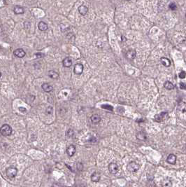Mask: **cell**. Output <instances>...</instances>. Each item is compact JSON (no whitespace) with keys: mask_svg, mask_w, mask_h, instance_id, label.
I'll return each instance as SVG.
<instances>
[{"mask_svg":"<svg viewBox=\"0 0 186 187\" xmlns=\"http://www.w3.org/2000/svg\"><path fill=\"white\" fill-rule=\"evenodd\" d=\"M0 132H1V134L3 135V136H9L11 135L12 133V128L11 126L8 124H4L3 126L1 127V129H0Z\"/></svg>","mask_w":186,"mask_h":187,"instance_id":"cell-1","label":"cell"},{"mask_svg":"<svg viewBox=\"0 0 186 187\" xmlns=\"http://www.w3.org/2000/svg\"><path fill=\"white\" fill-rule=\"evenodd\" d=\"M169 118V114L167 112H161L159 114L156 115L155 116V121L157 122H162L166 121Z\"/></svg>","mask_w":186,"mask_h":187,"instance_id":"cell-2","label":"cell"},{"mask_svg":"<svg viewBox=\"0 0 186 187\" xmlns=\"http://www.w3.org/2000/svg\"><path fill=\"white\" fill-rule=\"evenodd\" d=\"M140 166L137 163L134 162V161H132V162H130L128 165H127V170H129V172H137V170L139 169Z\"/></svg>","mask_w":186,"mask_h":187,"instance_id":"cell-3","label":"cell"},{"mask_svg":"<svg viewBox=\"0 0 186 187\" xmlns=\"http://www.w3.org/2000/svg\"><path fill=\"white\" fill-rule=\"evenodd\" d=\"M6 175L9 178H14L18 174V170L17 168H13V167H10L6 170Z\"/></svg>","mask_w":186,"mask_h":187,"instance_id":"cell-4","label":"cell"},{"mask_svg":"<svg viewBox=\"0 0 186 187\" xmlns=\"http://www.w3.org/2000/svg\"><path fill=\"white\" fill-rule=\"evenodd\" d=\"M83 65H82L81 63H77L74 66V73L76 74V75H80L83 72Z\"/></svg>","mask_w":186,"mask_h":187,"instance_id":"cell-5","label":"cell"},{"mask_svg":"<svg viewBox=\"0 0 186 187\" xmlns=\"http://www.w3.org/2000/svg\"><path fill=\"white\" fill-rule=\"evenodd\" d=\"M109 170L111 174L112 175H115L118 172V165L115 163H111L109 165Z\"/></svg>","mask_w":186,"mask_h":187,"instance_id":"cell-6","label":"cell"},{"mask_svg":"<svg viewBox=\"0 0 186 187\" xmlns=\"http://www.w3.org/2000/svg\"><path fill=\"white\" fill-rule=\"evenodd\" d=\"M13 54L15 55L16 57H19V58H23V57H24L25 56L26 53H25V51L23 49H22V48H18V49L14 50Z\"/></svg>","mask_w":186,"mask_h":187,"instance_id":"cell-7","label":"cell"},{"mask_svg":"<svg viewBox=\"0 0 186 187\" xmlns=\"http://www.w3.org/2000/svg\"><path fill=\"white\" fill-rule=\"evenodd\" d=\"M76 151V146L74 145L69 146L68 147H67V155H68L70 157L73 156L75 154Z\"/></svg>","mask_w":186,"mask_h":187,"instance_id":"cell-8","label":"cell"},{"mask_svg":"<svg viewBox=\"0 0 186 187\" xmlns=\"http://www.w3.org/2000/svg\"><path fill=\"white\" fill-rule=\"evenodd\" d=\"M137 55V52L135 50H129L126 53V57L129 60H134Z\"/></svg>","mask_w":186,"mask_h":187,"instance_id":"cell-9","label":"cell"},{"mask_svg":"<svg viewBox=\"0 0 186 187\" xmlns=\"http://www.w3.org/2000/svg\"><path fill=\"white\" fill-rule=\"evenodd\" d=\"M100 178H101L100 174L97 172H93L91 175V177H90L92 182H98L100 180Z\"/></svg>","mask_w":186,"mask_h":187,"instance_id":"cell-10","label":"cell"},{"mask_svg":"<svg viewBox=\"0 0 186 187\" xmlns=\"http://www.w3.org/2000/svg\"><path fill=\"white\" fill-rule=\"evenodd\" d=\"M62 63L65 67H70L72 65V59L70 57H65L62 61Z\"/></svg>","mask_w":186,"mask_h":187,"instance_id":"cell-11","label":"cell"},{"mask_svg":"<svg viewBox=\"0 0 186 187\" xmlns=\"http://www.w3.org/2000/svg\"><path fill=\"white\" fill-rule=\"evenodd\" d=\"M78 11L79 12V13L80 15H86V13L88 11V8L86 6H84V5H81L78 8Z\"/></svg>","mask_w":186,"mask_h":187,"instance_id":"cell-12","label":"cell"},{"mask_svg":"<svg viewBox=\"0 0 186 187\" xmlns=\"http://www.w3.org/2000/svg\"><path fill=\"white\" fill-rule=\"evenodd\" d=\"M167 163H170V164L175 165L176 163V156L174 154H170L167 157Z\"/></svg>","mask_w":186,"mask_h":187,"instance_id":"cell-13","label":"cell"},{"mask_svg":"<svg viewBox=\"0 0 186 187\" xmlns=\"http://www.w3.org/2000/svg\"><path fill=\"white\" fill-rule=\"evenodd\" d=\"M41 88L46 93H50V92H51L53 90V86L51 85H50V84H47V83L42 84Z\"/></svg>","mask_w":186,"mask_h":187,"instance_id":"cell-14","label":"cell"},{"mask_svg":"<svg viewBox=\"0 0 186 187\" xmlns=\"http://www.w3.org/2000/svg\"><path fill=\"white\" fill-rule=\"evenodd\" d=\"M90 120H91L92 123L93 124H97V123H99L101 121V118H100V116H99V115L95 114L92 116L91 118H90Z\"/></svg>","mask_w":186,"mask_h":187,"instance_id":"cell-15","label":"cell"},{"mask_svg":"<svg viewBox=\"0 0 186 187\" xmlns=\"http://www.w3.org/2000/svg\"><path fill=\"white\" fill-rule=\"evenodd\" d=\"M48 74L49 77H50L51 79H57L59 78V74L57 72L54 71V70L49 71L48 73Z\"/></svg>","mask_w":186,"mask_h":187,"instance_id":"cell-16","label":"cell"},{"mask_svg":"<svg viewBox=\"0 0 186 187\" xmlns=\"http://www.w3.org/2000/svg\"><path fill=\"white\" fill-rule=\"evenodd\" d=\"M13 11L17 15L23 14V13H24V8L22 6H15L14 8H13Z\"/></svg>","mask_w":186,"mask_h":187,"instance_id":"cell-17","label":"cell"},{"mask_svg":"<svg viewBox=\"0 0 186 187\" xmlns=\"http://www.w3.org/2000/svg\"><path fill=\"white\" fill-rule=\"evenodd\" d=\"M38 27L39 30L41 31H46L48 30V25L46 23H44L43 21L39 22L38 25Z\"/></svg>","mask_w":186,"mask_h":187,"instance_id":"cell-18","label":"cell"},{"mask_svg":"<svg viewBox=\"0 0 186 187\" xmlns=\"http://www.w3.org/2000/svg\"><path fill=\"white\" fill-rule=\"evenodd\" d=\"M160 61H161L162 65H164V67H169L170 65H171V62L167 57H162L161 60H160Z\"/></svg>","mask_w":186,"mask_h":187,"instance_id":"cell-19","label":"cell"},{"mask_svg":"<svg viewBox=\"0 0 186 187\" xmlns=\"http://www.w3.org/2000/svg\"><path fill=\"white\" fill-rule=\"evenodd\" d=\"M164 86L167 90H172V89H174V84H172L171 82H170V81H166L164 83Z\"/></svg>","mask_w":186,"mask_h":187,"instance_id":"cell-20","label":"cell"},{"mask_svg":"<svg viewBox=\"0 0 186 187\" xmlns=\"http://www.w3.org/2000/svg\"><path fill=\"white\" fill-rule=\"evenodd\" d=\"M162 187H171L172 184H171V182L170 180H168V179H166V180H164L162 182Z\"/></svg>","mask_w":186,"mask_h":187,"instance_id":"cell-21","label":"cell"},{"mask_svg":"<svg viewBox=\"0 0 186 187\" xmlns=\"http://www.w3.org/2000/svg\"><path fill=\"white\" fill-rule=\"evenodd\" d=\"M137 137L139 140H144L146 138L145 133L144 132H142V131H140V132H139L137 133Z\"/></svg>","mask_w":186,"mask_h":187,"instance_id":"cell-22","label":"cell"},{"mask_svg":"<svg viewBox=\"0 0 186 187\" xmlns=\"http://www.w3.org/2000/svg\"><path fill=\"white\" fill-rule=\"evenodd\" d=\"M180 110H181L182 112H186V102H181L179 105Z\"/></svg>","mask_w":186,"mask_h":187,"instance_id":"cell-23","label":"cell"},{"mask_svg":"<svg viewBox=\"0 0 186 187\" xmlns=\"http://www.w3.org/2000/svg\"><path fill=\"white\" fill-rule=\"evenodd\" d=\"M102 107L104 109H107V110H109V111H113V107L109 105V104H102Z\"/></svg>","mask_w":186,"mask_h":187,"instance_id":"cell-24","label":"cell"},{"mask_svg":"<svg viewBox=\"0 0 186 187\" xmlns=\"http://www.w3.org/2000/svg\"><path fill=\"white\" fill-rule=\"evenodd\" d=\"M67 135L68 136L69 138H72L73 135H74V130H72V129H69L67 132Z\"/></svg>","mask_w":186,"mask_h":187,"instance_id":"cell-25","label":"cell"},{"mask_svg":"<svg viewBox=\"0 0 186 187\" xmlns=\"http://www.w3.org/2000/svg\"><path fill=\"white\" fill-rule=\"evenodd\" d=\"M169 8H170L171 10H172V11H175L177 8H176V4H175L174 3H171V4H170V5H169Z\"/></svg>","mask_w":186,"mask_h":187,"instance_id":"cell-26","label":"cell"},{"mask_svg":"<svg viewBox=\"0 0 186 187\" xmlns=\"http://www.w3.org/2000/svg\"><path fill=\"white\" fill-rule=\"evenodd\" d=\"M186 76V73L184 71H182L179 74V77L180 79H185Z\"/></svg>","mask_w":186,"mask_h":187,"instance_id":"cell-27","label":"cell"},{"mask_svg":"<svg viewBox=\"0 0 186 187\" xmlns=\"http://www.w3.org/2000/svg\"><path fill=\"white\" fill-rule=\"evenodd\" d=\"M46 112L48 114H53V107H48L47 110H46Z\"/></svg>","mask_w":186,"mask_h":187,"instance_id":"cell-28","label":"cell"},{"mask_svg":"<svg viewBox=\"0 0 186 187\" xmlns=\"http://www.w3.org/2000/svg\"><path fill=\"white\" fill-rule=\"evenodd\" d=\"M180 88L182 89V90H186V84L183 82H181L180 83Z\"/></svg>","mask_w":186,"mask_h":187,"instance_id":"cell-29","label":"cell"},{"mask_svg":"<svg viewBox=\"0 0 186 187\" xmlns=\"http://www.w3.org/2000/svg\"><path fill=\"white\" fill-rule=\"evenodd\" d=\"M37 55V57H43L44 56V54L41 53H36L35 54Z\"/></svg>","mask_w":186,"mask_h":187,"instance_id":"cell-30","label":"cell"},{"mask_svg":"<svg viewBox=\"0 0 186 187\" xmlns=\"http://www.w3.org/2000/svg\"><path fill=\"white\" fill-rule=\"evenodd\" d=\"M19 110L20 111H26V109L24 108V107H19Z\"/></svg>","mask_w":186,"mask_h":187,"instance_id":"cell-31","label":"cell"},{"mask_svg":"<svg viewBox=\"0 0 186 187\" xmlns=\"http://www.w3.org/2000/svg\"><path fill=\"white\" fill-rule=\"evenodd\" d=\"M127 1H129V0H127Z\"/></svg>","mask_w":186,"mask_h":187,"instance_id":"cell-32","label":"cell"},{"mask_svg":"<svg viewBox=\"0 0 186 187\" xmlns=\"http://www.w3.org/2000/svg\"></svg>","mask_w":186,"mask_h":187,"instance_id":"cell-33","label":"cell"}]
</instances>
